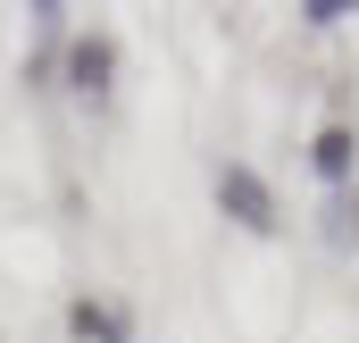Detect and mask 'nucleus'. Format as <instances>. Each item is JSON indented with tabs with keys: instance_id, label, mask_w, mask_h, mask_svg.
Masks as SVG:
<instances>
[{
	"instance_id": "obj_5",
	"label": "nucleus",
	"mask_w": 359,
	"mask_h": 343,
	"mask_svg": "<svg viewBox=\"0 0 359 343\" xmlns=\"http://www.w3.org/2000/svg\"><path fill=\"white\" fill-rule=\"evenodd\" d=\"M343 218H351V235H359V201H351V209H343Z\"/></svg>"
},
{
	"instance_id": "obj_4",
	"label": "nucleus",
	"mask_w": 359,
	"mask_h": 343,
	"mask_svg": "<svg viewBox=\"0 0 359 343\" xmlns=\"http://www.w3.org/2000/svg\"><path fill=\"white\" fill-rule=\"evenodd\" d=\"M67 327H76V343H126V318L109 310V302H67Z\"/></svg>"
},
{
	"instance_id": "obj_2",
	"label": "nucleus",
	"mask_w": 359,
	"mask_h": 343,
	"mask_svg": "<svg viewBox=\"0 0 359 343\" xmlns=\"http://www.w3.org/2000/svg\"><path fill=\"white\" fill-rule=\"evenodd\" d=\"M109 76H117V42H109V34H76V51H67L76 101H109Z\"/></svg>"
},
{
	"instance_id": "obj_3",
	"label": "nucleus",
	"mask_w": 359,
	"mask_h": 343,
	"mask_svg": "<svg viewBox=\"0 0 359 343\" xmlns=\"http://www.w3.org/2000/svg\"><path fill=\"white\" fill-rule=\"evenodd\" d=\"M309 168L326 176V184H343V176L359 168V134H351V126H326V134L309 143Z\"/></svg>"
},
{
	"instance_id": "obj_1",
	"label": "nucleus",
	"mask_w": 359,
	"mask_h": 343,
	"mask_svg": "<svg viewBox=\"0 0 359 343\" xmlns=\"http://www.w3.org/2000/svg\"><path fill=\"white\" fill-rule=\"evenodd\" d=\"M217 209L234 226H251V235H276V193H268V176L251 168V160H226L217 168Z\"/></svg>"
}]
</instances>
